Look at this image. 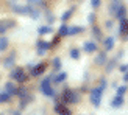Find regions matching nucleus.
I'll return each instance as SVG.
<instances>
[{
	"label": "nucleus",
	"instance_id": "1",
	"mask_svg": "<svg viewBox=\"0 0 128 115\" xmlns=\"http://www.w3.org/2000/svg\"><path fill=\"white\" fill-rule=\"evenodd\" d=\"M50 79L52 78H44L42 82H41V92L46 95V97H55V90L52 84H50Z\"/></svg>",
	"mask_w": 128,
	"mask_h": 115
},
{
	"label": "nucleus",
	"instance_id": "2",
	"mask_svg": "<svg viewBox=\"0 0 128 115\" xmlns=\"http://www.w3.org/2000/svg\"><path fill=\"white\" fill-rule=\"evenodd\" d=\"M62 100L66 104H74L80 100V95H78V92H74V90H64Z\"/></svg>",
	"mask_w": 128,
	"mask_h": 115
},
{
	"label": "nucleus",
	"instance_id": "3",
	"mask_svg": "<svg viewBox=\"0 0 128 115\" xmlns=\"http://www.w3.org/2000/svg\"><path fill=\"white\" fill-rule=\"evenodd\" d=\"M11 78H12V79H16L17 82H25V81L28 79V75L24 72V68L16 67V68L11 72Z\"/></svg>",
	"mask_w": 128,
	"mask_h": 115
},
{
	"label": "nucleus",
	"instance_id": "4",
	"mask_svg": "<svg viewBox=\"0 0 128 115\" xmlns=\"http://www.w3.org/2000/svg\"><path fill=\"white\" fill-rule=\"evenodd\" d=\"M102 95H103V90H102L100 87H97V89H92L91 90V93H89V98H91V103L97 107V106H100V101H102Z\"/></svg>",
	"mask_w": 128,
	"mask_h": 115
},
{
	"label": "nucleus",
	"instance_id": "5",
	"mask_svg": "<svg viewBox=\"0 0 128 115\" xmlns=\"http://www.w3.org/2000/svg\"><path fill=\"white\" fill-rule=\"evenodd\" d=\"M55 112L60 114V115H72V112H70L66 107V104H62V103H56L55 104Z\"/></svg>",
	"mask_w": 128,
	"mask_h": 115
},
{
	"label": "nucleus",
	"instance_id": "6",
	"mask_svg": "<svg viewBox=\"0 0 128 115\" xmlns=\"http://www.w3.org/2000/svg\"><path fill=\"white\" fill-rule=\"evenodd\" d=\"M50 48V44L47 41H39L38 42V55H46L47 53V50Z\"/></svg>",
	"mask_w": 128,
	"mask_h": 115
},
{
	"label": "nucleus",
	"instance_id": "7",
	"mask_svg": "<svg viewBox=\"0 0 128 115\" xmlns=\"http://www.w3.org/2000/svg\"><path fill=\"white\" fill-rule=\"evenodd\" d=\"M46 72V64H36V65L31 68V76H39Z\"/></svg>",
	"mask_w": 128,
	"mask_h": 115
},
{
	"label": "nucleus",
	"instance_id": "8",
	"mask_svg": "<svg viewBox=\"0 0 128 115\" xmlns=\"http://www.w3.org/2000/svg\"><path fill=\"white\" fill-rule=\"evenodd\" d=\"M14 12H19V14H27L28 11V5H12L11 6Z\"/></svg>",
	"mask_w": 128,
	"mask_h": 115
},
{
	"label": "nucleus",
	"instance_id": "9",
	"mask_svg": "<svg viewBox=\"0 0 128 115\" xmlns=\"http://www.w3.org/2000/svg\"><path fill=\"white\" fill-rule=\"evenodd\" d=\"M120 33L124 34V37L128 36V19L124 17L122 20H120Z\"/></svg>",
	"mask_w": 128,
	"mask_h": 115
},
{
	"label": "nucleus",
	"instance_id": "10",
	"mask_svg": "<svg viewBox=\"0 0 128 115\" xmlns=\"http://www.w3.org/2000/svg\"><path fill=\"white\" fill-rule=\"evenodd\" d=\"M84 50H86L88 53H94V52H97V44L92 42V41L84 42Z\"/></svg>",
	"mask_w": 128,
	"mask_h": 115
},
{
	"label": "nucleus",
	"instance_id": "11",
	"mask_svg": "<svg viewBox=\"0 0 128 115\" xmlns=\"http://www.w3.org/2000/svg\"><path fill=\"white\" fill-rule=\"evenodd\" d=\"M122 104H124V97H120V95H116V97L112 98V101H111L112 107H120Z\"/></svg>",
	"mask_w": 128,
	"mask_h": 115
},
{
	"label": "nucleus",
	"instance_id": "12",
	"mask_svg": "<svg viewBox=\"0 0 128 115\" xmlns=\"http://www.w3.org/2000/svg\"><path fill=\"white\" fill-rule=\"evenodd\" d=\"M10 27H14V22L12 20H5V22H0V33H5Z\"/></svg>",
	"mask_w": 128,
	"mask_h": 115
},
{
	"label": "nucleus",
	"instance_id": "13",
	"mask_svg": "<svg viewBox=\"0 0 128 115\" xmlns=\"http://www.w3.org/2000/svg\"><path fill=\"white\" fill-rule=\"evenodd\" d=\"M122 2H120V0H114V2L111 3V12L112 14H116V11H119L120 8H122Z\"/></svg>",
	"mask_w": 128,
	"mask_h": 115
},
{
	"label": "nucleus",
	"instance_id": "14",
	"mask_svg": "<svg viewBox=\"0 0 128 115\" xmlns=\"http://www.w3.org/2000/svg\"><path fill=\"white\" fill-rule=\"evenodd\" d=\"M5 92H8L10 95H16V86L12 82H6L5 84Z\"/></svg>",
	"mask_w": 128,
	"mask_h": 115
},
{
	"label": "nucleus",
	"instance_id": "15",
	"mask_svg": "<svg viewBox=\"0 0 128 115\" xmlns=\"http://www.w3.org/2000/svg\"><path fill=\"white\" fill-rule=\"evenodd\" d=\"M114 16H116V19L122 20L124 17H126V8H125V6H122V8H120L119 11H116V14H114Z\"/></svg>",
	"mask_w": 128,
	"mask_h": 115
},
{
	"label": "nucleus",
	"instance_id": "16",
	"mask_svg": "<svg viewBox=\"0 0 128 115\" xmlns=\"http://www.w3.org/2000/svg\"><path fill=\"white\" fill-rule=\"evenodd\" d=\"M14 59H16V53H12V55H10V58H6V59H5L3 65H5V67H12V64H14Z\"/></svg>",
	"mask_w": 128,
	"mask_h": 115
},
{
	"label": "nucleus",
	"instance_id": "17",
	"mask_svg": "<svg viewBox=\"0 0 128 115\" xmlns=\"http://www.w3.org/2000/svg\"><path fill=\"white\" fill-rule=\"evenodd\" d=\"M105 62H106V55L105 53H100L97 58H95V64H97V65H103Z\"/></svg>",
	"mask_w": 128,
	"mask_h": 115
},
{
	"label": "nucleus",
	"instance_id": "18",
	"mask_svg": "<svg viewBox=\"0 0 128 115\" xmlns=\"http://www.w3.org/2000/svg\"><path fill=\"white\" fill-rule=\"evenodd\" d=\"M38 33H39V34H48V33H52V27H48V25L39 27V28H38Z\"/></svg>",
	"mask_w": 128,
	"mask_h": 115
},
{
	"label": "nucleus",
	"instance_id": "19",
	"mask_svg": "<svg viewBox=\"0 0 128 115\" xmlns=\"http://www.w3.org/2000/svg\"><path fill=\"white\" fill-rule=\"evenodd\" d=\"M112 47H114V37H108V39L105 41V50H112Z\"/></svg>",
	"mask_w": 128,
	"mask_h": 115
},
{
	"label": "nucleus",
	"instance_id": "20",
	"mask_svg": "<svg viewBox=\"0 0 128 115\" xmlns=\"http://www.w3.org/2000/svg\"><path fill=\"white\" fill-rule=\"evenodd\" d=\"M27 14H30V16H31V19H38V17H39V11H38V9H33L31 6H28Z\"/></svg>",
	"mask_w": 128,
	"mask_h": 115
},
{
	"label": "nucleus",
	"instance_id": "21",
	"mask_svg": "<svg viewBox=\"0 0 128 115\" xmlns=\"http://www.w3.org/2000/svg\"><path fill=\"white\" fill-rule=\"evenodd\" d=\"M6 48H8V39L6 37H0V52H3Z\"/></svg>",
	"mask_w": 128,
	"mask_h": 115
},
{
	"label": "nucleus",
	"instance_id": "22",
	"mask_svg": "<svg viewBox=\"0 0 128 115\" xmlns=\"http://www.w3.org/2000/svg\"><path fill=\"white\" fill-rule=\"evenodd\" d=\"M83 31V27H72V28H69V34L70 36H74V34H78Z\"/></svg>",
	"mask_w": 128,
	"mask_h": 115
},
{
	"label": "nucleus",
	"instance_id": "23",
	"mask_svg": "<svg viewBox=\"0 0 128 115\" xmlns=\"http://www.w3.org/2000/svg\"><path fill=\"white\" fill-rule=\"evenodd\" d=\"M10 98H11V95L8 92H2V93H0V103H6V101H10Z\"/></svg>",
	"mask_w": 128,
	"mask_h": 115
},
{
	"label": "nucleus",
	"instance_id": "24",
	"mask_svg": "<svg viewBox=\"0 0 128 115\" xmlns=\"http://www.w3.org/2000/svg\"><path fill=\"white\" fill-rule=\"evenodd\" d=\"M66 76H67L66 73H64V72H61L60 75H56L55 78H53V81H55V82H62L64 79H66Z\"/></svg>",
	"mask_w": 128,
	"mask_h": 115
},
{
	"label": "nucleus",
	"instance_id": "25",
	"mask_svg": "<svg viewBox=\"0 0 128 115\" xmlns=\"http://www.w3.org/2000/svg\"><path fill=\"white\" fill-rule=\"evenodd\" d=\"M58 34H60V36H67V34H69V27H66V25H61Z\"/></svg>",
	"mask_w": 128,
	"mask_h": 115
},
{
	"label": "nucleus",
	"instance_id": "26",
	"mask_svg": "<svg viewBox=\"0 0 128 115\" xmlns=\"http://www.w3.org/2000/svg\"><path fill=\"white\" fill-rule=\"evenodd\" d=\"M72 12H74V8H70V9H67L66 12H62V16H61V19H62V20H64V22H66V20H67V19H69L70 16H72Z\"/></svg>",
	"mask_w": 128,
	"mask_h": 115
},
{
	"label": "nucleus",
	"instance_id": "27",
	"mask_svg": "<svg viewBox=\"0 0 128 115\" xmlns=\"http://www.w3.org/2000/svg\"><path fill=\"white\" fill-rule=\"evenodd\" d=\"M53 68H55V72H58V70L61 68V59H60V58H55V59H53Z\"/></svg>",
	"mask_w": 128,
	"mask_h": 115
},
{
	"label": "nucleus",
	"instance_id": "28",
	"mask_svg": "<svg viewBox=\"0 0 128 115\" xmlns=\"http://www.w3.org/2000/svg\"><path fill=\"white\" fill-rule=\"evenodd\" d=\"M70 56H72L74 59H78V58H80V50L78 48H72V50H70Z\"/></svg>",
	"mask_w": 128,
	"mask_h": 115
},
{
	"label": "nucleus",
	"instance_id": "29",
	"mask_svg": "<svg viewBox=\"0 0 128 115\" xmlns=\"http://www.w3.org/2000/svg\"><path fill=\"white\" fill-rule=\"evenodd\" d=\"M114 64H116V59H112L108 62V65H106V72H112V67H114Z\"/></svg>",
	"mask_w": 128,
	"mask_h": 115
},
{
	"label": "nucleus",
	"instance_id": "30",
	"mask_svg": "<svg viewBox=\"0 0 128 115\" xmlns=\"http://www.w3.org/2000/svg\"><path fill=\"white\" fill-rule=\"evenodd\" d=\"M42 0H27V3L28 6H36V5H41Z\"/></svg>",
	"mask_w": 128,
	"mask_h": 115
},
{
	"label": "nucleus",
	"instance_id": "31",
	"mask_svg": "<svg viewBox=\"0 0 128 115\" xmlns=\"http://www.w3.org/2000/svg\"><path fill=\"white\" fill-rule=\"evenodd\" d=\"M125 92H126V87H125V86H120V87L117 89V95H120V97H124Z\"/></svg>",
	"mask_w": 128,
	"mask_h": 115
},
{
	"label": "nucleus",
	"instance_id": "32",
	"mask_svg": "<svg viewBox=\"0 0 128 115\" xmlns=\"http://www.w3.org/2000/svg\"><path fill=\"white\" fill-rule=\"evenodd\" d=\"M91 5L94 6V8H98V6H100V0H91Z\"/></svg>",
	"mask_w": 128,
	"mask_h": 115
},
{
	"label": "nucleus",
	"instance_id": "33",
	"mask_svg": "<svg viewBox=\"0 0 128 115\" xmlns=\"http://www.w3.org/2000/svg\"><path fill=\"white\" fill-rule=\"evenodd\" d=\"M106 86H108V82H106V79H102V81H100V89H102V90H103V89H105Z\"/></svg>",
	"mask_w": 128,
	"mask_h": 115
},
{
	"label": "nucleus",
	"instance_id": "34",
	"mask_svg": "<svg viewBox=\"0 0 128 115\" xmlns=\"http://www.w3.org/2000/svg\"><path fill=\"white\" fill-rule=\"evenodd\" d=\"M94 20H95V14H89V16H88V22L92 23Z\"/></svg>",
	"mask_w": 128,
	"mask_h": 115
},
{
	"label": "nucleus",
	"instance_id": "35",
	"mask_svg": "<svg viewBox=\"0 0 128 115\" xmlns=\"http://www.w3.org/2000/svg\"><path fill=\"white\" fill-rule=\"evenodd\" d=\"M92 33H94L95 36H97V37H100V30H98L97 27H94V28H92Z\"/></svg>",
	"mask_w": 128,
	"mask_h": 115
},
{
	"label": "nucleus",
	"instance_id": "36",
	"mask_svg": "<svg viewBox=\"0 0 128 115\" xmlns=\"http://www.w3.org/2000/svg\"><path fill=\"white\" fill-rule=\"evenodd\" d=\"M120 72H128V64H124V65H120Z\"/></svg>",
	"mask_w": 128,
	"mask_h": 115
},
{
	"label": "nucleus",
	"instance_id": "37",
	"mask_svg": "<svg viewBox=\"0 0 128 115\" xmlns=\"http://www.w3.org/2000/svg\"><path fill=\"white\" fill-rule=\"evenodd\" d=\"M124 81H128V72H125V76H124Z\"/></svg>",
	"mask_w": 128,
	"mask_h": 115
},
{
	"label": "nucleus",
	"instance_id": "38",
	"mask_svg": "<svg viewBox=\"0 0 128 115\" xmlns=\"http://www.w3.org/2000/svg\"><path fill=\"white\" fill-rule=\"evenodd\" d=\"M10 3H11V5H12V3H14V0H10Z\"/></svg>",
	"mask_w": 128,
	"mask_h": 115
},
{
	"label": "nucleus",
	"instance_id": "39",
	"mask_svg": "<svg viewBox=\"0 0 128 115\" xmlns=\"http://www.w3.org/2000/svg\"><path fill=\"white\" fill-rule=\"evenodd\" d=\"M14 115H20V114H19V112H14Z\"/></svg>",
	"mask_w": 128,
	"mask_h": 115
}]
</instances>
